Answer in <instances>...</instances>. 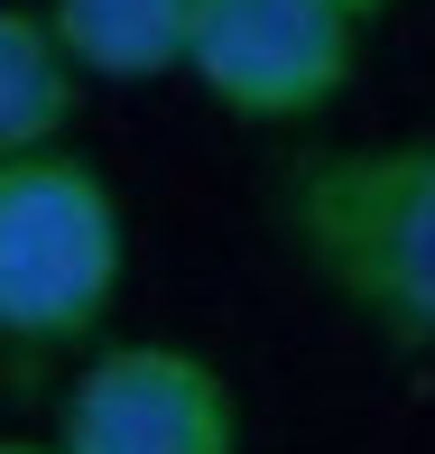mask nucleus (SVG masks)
Segmentation results:
<instances>
[{"label":"nucleus","instance_id":"nucleus-5","mask_svg":"<svg viewBox=\"0 0 435 454\" xmlns=\"http://www.w3.org/2000/svg\"><path fill=\"white\" fill-rule=\"evenodd\" d=\"M47 28L84 84H167L195 47V0H47Z\"/></svg>","mask_w":435,"mask_h":454},{"label":"nucleus","instance_id":"nucleus-4","mask_svg":"<svg viewBox=\"0 0 435 454\" xmlns=\"http://www.w3.org/2000/svg\"><path fill=\"white\" fill-rule=\"evenodd\" d=\"M56 454H241V389L195 343H102L56 399Z\"/></svg>","mask_w":435,"mask_h":454},{"label":"nucleus","instance_id":"nucleus-6","mask_svg":"<svg viewBox=\"0 0 435 454\" xmlns=\"http://www.w3.org/2000/svg\"><path fill=\"white\" fill-rule=\"evenodd\" d=\"M74 112H84V74L56 47L47 0H37V10L28 0H0V158L66 149Z\"/></svg>","mask_w":435,"mask_h":454},{"label":"nucleus","instance_id":"nucleus-1","mask_svg":"<svg viewBox=\"0 0 435 454\" xmlns=\"http://www.w3.org/2000/svg\"><path fill=\"white\" fill-rule=\"evenodd\" d=\"M278 232L361 334L435 353V130L297 149L278 168Z\"/></svg>","mask_w":435,"mask_h":454},{"label":"nucleus","instance_id":"nucleus-3","mask_svg":"<svg viewBox=\"0 0 435 454\" xmlns=\"http://www.w3.org/2000/svg\"><path fill=\"white\" fill-rule=\"evenodd\" d=\"M361 66V19L334 0H195V47L185 84L214 112L287 130V121L334 112Z\"/></svg>","mask_w":435,"mask_h":454},{"label":"nucleus","instance_id":"nucleus-8","mask_svg":"<svg viewBox=\"0 0 435 454\" xmlns=\"http://www.w3.org/2000/svg\"><path fill=\"white\" fill-rule=\"evenodd\" d=\"M0 454H56V436L37 445V436H0Z\"/></svg>","mask_w":435,"mask_h":454},{"label":"nucleus","instance_id":"nucleus-7","mask_svg":"<svg viewBox=\"0 0 435 454\" xmlns=\"http://www.w3.org/2000/svg\"><path fill=\"white\" fill-rule=\"evenodd\" d=\"M334 10H352V19L370 28V19H380V10H399V0H334Z\"/></svg>","mask_w":435,"mask_h":454},{"label":"nucleus","instance_id":"nucleus-2","mask_svg":"<svg viewBox=\"0 0 435 454\" xmlns=\"http://www.w3.org/2000/svg\"><path fill=\"white\" fill-rule=\"evenodd\" d=\"M130 278V214L84 149L0 158V353L47 362L102 334Z\"/></svg>","mask_w":435,"mask_h":454}]
</instances>
